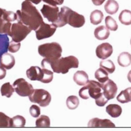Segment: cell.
<instances>
[{
  "mask_svg": "<svg viewBox=\"0 0 131 131\" xmlns=\"http://www.w3.org/2000/svg\"><path fill=\"white\" fill-rule=\"evenodd\" d=\"M100 68L105 70L108 73H113L115 70V66L111 60H105L104 59L100 63Z\"/></svg>",
  "mask_w": 131,
  "mask_h": 131,
  "instance_id": "cell-26",
  "label": "cell"
},
{
  "mask_svg": "<svg viewBox=\"0 0 131 131\" xmlns=\"http://www.w3.org/2000/svg\"><path fill=\"white\" fill-rule=\"evenodd\" d=\"M118 63L123 67H127L131 64V54L129 52L121 53L118 57Z\"/></svg>",
  "mask_w": 131,
  "mask_h": 131,
  "instance_id": "cell-21",
  "label": "cell"
},
{
  "mask_svg": "<svg viewBox=\"0 0 131 131\" xmlns=\"http://www.w3.org/2000/svg\"><path fill=\"white\" fill-rule=\"evenodd\" d=\"M73 81L78 85H85L89 81V75L85 71L78 70L74 73Z\"/></svg>",
  "mask_w": 131,
  "mask_h": 131,
  "instance_id": "cell-17",
  "label": "cell"
},
{
  "mask_svg": "<svg viewBox=\"0 0 131 131\" xmlns=\"http://www.w3.org/2000/svg\"><path fill=\"white\" fill-rule=\"evenodd\" d=\"M42 68L51 70L57 73H67L70 69H76L79 67V61L75 56L70 55L56 60H49L44 58L41 62Z\"/></svg>",
  "mask_w": 131,
  "mask_h": 131,
  "instance_id": "cell-2",
  "label": "cell"
},
{
  "mask_svg": "<svg viewBox=\"0 0 131 131\" xmlns=\"http://www.w3.org/2000/svg\"><path fill=\"white\" fill-rule=\"evenodd\" d=\"M119 21L125 25H131V11L129 10H123L118 17Z\"/></svg>",
  "mask_w": 131,
  "mask_h": 131,
  "instance_id": "cell-25",
  "label": "cell"
},
{
  "mask_svg": "<svg viewBox=\"0 0 131 131\" xmlns=\"http://www.w3.org/2000/svg\"><path fill=\"white\" fill-rule=\"evenodd\" d=\"M56 31V27L53 24H46L43 22L36 30V36L38 40H41L52 36Z\"/></svg>",
  "mask_w": 131,
  "mask_h": 131,
  "instance_id": "cell-11",
  "label": "cell"
},
{
  "mask_svg": "<svg viewBox=\"0 0 131 131\" xmlns=\"http://www.w3.org/2000/svg\"><path fill=\"white\" fill-rule=\"evenodd\" d=\"M62 52V47L59 43L52 42L41 44L38 47L40 55L49 60H56L61 58Z\"/></svg>",
  "mask_w": 131,
  "mask_h": 131,
  "instance_id": "cell-5",
  "label": "cell"
},
{
  "mask_svg": "<svg viewBox=\"0 0 131 131\" xmlns=\"http://www.w3.org/2000/svg\"><path fill=\"white\" fill-rule=\"evenodd\" d=\"M118 8H119L118 3L115 0H108L104 6L105 11L110 15L116 14L117 11L118 10Z\"/></svg>",
  "mask_w": 131,
  "mask_h": 131,
  "instance_id": "cell-22",
  "label": "cell"
},
{
  "mask_svg": "<svg viewBox=\"0 0 131 131\" xmlns=\"http://www.w3.org/2000/svg\"><path fill=\"white\" fill-rule=\"evenodd\" d=\"M117 100L121 104H126L131 101L129 89H126L123 91H122L117 96Z\"/></svg>",
  "mask_w": 131,
  "mask_h": 131,
  "instance_id": "cell-28",
  "label": "cell"
},
{
  "mask_svg": "<svg viewBox=\"0 0 131 131\" xmlns=\"http://www.w3.org/2000/svg\"><path fill=\"white\" fill-rule=\"evenodd\" d=\"M130 45H131V39H130Z\"/></svg>",
  "mask_w": 131,
  "mask_h": 131,
  "instance_id": "cell-43",
  "label": "cell"
},
{
  "mask_svg": "<svg viewBox=\"0 0 131 131\" xmlns=\"http://www.w3.org/2000/svg\"><path fill=\"white\" fill-rule=\"evenodd\" d=\"M94 36L99 40H107L110 36V31L105 26L100 25L95 29Z\"/></svg>",
  "mask_w": 131,
  "mask_h": 131,
  "instance_id": "cell-18",
  "label": "cell"
},
{
  "mask_svg": "<svg viewBox=\"0 0 131 131\" xmlns=\"http://www.w3.org/2000/svg\"><path fill=\"white\" fill-rule=\"evenodd\" d=\"M113 53V48L109 43H104L97 46L96 49V56L100 59H106Z\"/></svg>",
  "mask_w": 131,
  "mask_h": 131,
  "instance_id": "cell-13",
  "label": "cell"
},
{
  "mask_svg": "<svg viewBox=\"0 0 131 131\" xmlns=\"http://www.w3.org/2000/svg\"><path fill=\"white\" fill-rule=\"evenodd\" d=\"M14 65L15 59L11 54L6 52L2 55L1 60H0V66H2L6 70H10L14 67Z\"/></svg>",
  "mask_w": 131,
  "mask_h": 131,
  "instance_id": "cell-16",
  "label": "cell"
},
{
  "mask_svg": "<svg viewBox=\"0 0 131 131\" xmlns=\"http://www.w3.org/2000/svg\"><path fill=\"white\" fill-rule=\"evenodd\" d=\"M127 79H128V81L131 83V70L128 73V74H127Z\"/></svg>",
  "mask_w": 131,
  "mask_h": 131,
  "instance_id": "cell-41",
  "label": "cell"
},
{
  "mask_svg": "<svg viewBox=\"0 0 131 131\" xmlns=\"http://www.w3.org/2000/svg\"><path fill=\"white\" fill-rule=\"evenodd\" d=\"M79 90V96L84 100H88L89 98L97 99L100 97L103 94V86L104 83H100L96 81H88L85 85H83Z\"/></svg>",
  "mask_w": 131,
  "mask_h": 131,
  "instance_id": "cell-4",
  "label": "cell"
},
{
  "mask_svg": "<svg viewBox=\"0 0 131 131\" xmlns=\"http://www.w3.org/2000/svg\"><path fill=\"white\" fill-rule=\"evenodd\" d=\"M85 23V18L83 15L73 11L70 8L62 6L59 11V20L56 28H61L67 24L73 28H81Z\"/></svg>",
  "mask_w": 131,
  "mask_h": 131,
  "instance_id": "cell-3",
  "label": "cell"
},
{
  "mask_svg": "<svg viewBox=\"0 0 131 131\" xmlns=\"http://www.w3.org/2000/svg\"><path fill=\"white\" fill-rule=\"evenodd\" d=\"M10 41H9V37L7 34L0 33V60L3 54L8 51Z\"/></svg>",
  "mask_w": 131,
  "mask_h": 131,
  "instance_id": "cell-19",
  "label": "cell"
},
{
  "mask_svg": "<svg viewBox=\"0 0 131 131\" xmlns=\"http://www.w3.org/2000/svg\"><path fill=\"white\" fill-rule=\"evenodd\" d=\"M20 48H21V43H20L11 40L10 42V45H9L8 51L10 52H11V53H15V52H17L18 51H19Z\"/></svg>",
  "mask_w": 131,
  "mask_h": 131,
  "instance_id": "cell-34",
  "label": "cell"
},
{
  "mask_svg": "<svg viewBox=\"0 0 131 131\" xmlns=\"http://www.w3.org/2000/svg\"><path fill=\"white\" fill-rule=\"evenodd\" d=\"M25 118L21 115H16L10 118V127H24L25 125Z\"/></svg>",
  "mask_w": 131,
  "mask_h": 131,
  "instance_id": "cell-23",
  "label": "cell"
},
{
  "mask_svg": "<svg viewBox=\"0 0 131 131\" xmlns=\"http://www.w3.org/2000/svg\"><path fill=\"white\" fill-rule=\"evenodd\" d=\"M40 12L43 16V17L47 18L48 21L51 22L54 26L56 25L59 20V9L57 6H51V5L44 4L40 10Z\"/></svg>",
  "mask_w": 131,
  "mask_h": 131,
  "instance_id": "cell-9",
  "label": "cell"
},
{
  "mask_svg": "<svg viewBox=\"0 0 131 131\" xmlns=\"http://www.w3.org/2000/svg\"><path fill=\"white\" fill-rule=\"evenodd\" d=\"M29 100L32 103L38 104L40 107H47L50 104L51 96L44 89H33L32 92L29 96Z\"/></svg>",
  "mask_w": 131,
  "mask_h": 131,
  "instance_id": "cell-8",
  "label": "cell"
},
{
  "mask_svg": "<svg viewBox=\"0 0 131 131\" xmlns=\"http://www.w3.org/2000/svg\"><path fill=\"white\" fill-rule=\"evenodd\" d=\"M129 93H130V98H131V87L130 88H129Z\"/></svg>",
  "mask_w": 131,
  "mask_h": 131,
  "instance_id": "cell-42",
  "label": "cell"
},
{
  "mask_svg": "<svg viewBox=\"0 0 131 131\" xmlns=\"http://www.w3.org/2000/svg\"><path fill=\"white\" fill-rule=\"evenodd\" d=\"M29 112L33 118H38L40 115V108L39 106H36L35 104L32 105L29 108Z\"/></svg>",
  "mask_w": 131,
  "mask_h": 131,
  "instance_id": "cell-35",
  "label": "cell"
},
{
  "mask_svg": "<svg viewBox=\"0 0 131 131\" xmlns=\"http://www.w3.org/2000/svg\"><path fill=\"white\" fill-rule=\"evenodd\" d=\"M17 21H21L31 30H36L43 22V17L38 10L29 1H24L21 3V10H17Z\"/></svg>",
  "mask_w": 131,
  "mask_h": 131,
  "instance_id": "cell-1",
  "label": "cell"
},
{
  "mask_svg": "<svg viewBox=\"0 0 131 131\" xmlns=\"http://www.w3.org/2000/svg\"><path fill=\"white\" fill-rule=\"evenodd\" d=\"M107 113L112 118H118L122 114V107L118 104H110L106 107Z\"/></svg>",
  "mask_w": 131,
  "mask_h": 131,
  "instance_id": "cell-20",
  "label": "cell"
},
{
  "mask_svg": "<svg viewBox=\"0 0 131 131\" xmlns=\"http://www.w3.org/2000/svg\"><path fill=\"white\" fill-rule=\"evenodd\" d=\"M95 78L97 79V81L100 83H105L108 79V73L102 68L98 69L95 72Z\"/></svg>",
  "mask_w": 131,
  "mask_h": 131,
  "instance_id": "cell-29",
  "label": "cell"
},
{
  "mask_svg": "<svg viewBox=\"0 0 131 131\" xmlns=\"http://www.w3.org/2000/svg\"><path fill=\"white\" fill-rule=\"evenodd\" d=\"M42 1L51 6H58V5H62L64 2V0H42Z\"/></svg>",
  "mask_w": 131,
  "mask_h": 131,
  "instance_id": "cell-37",
  "label": "cell"
},
{
  "mask_svg": "<svg viewBox=\"0 0 131 131\" xmlns=\"http://www.w3.org/2000/svg\"><path fill=\"white\" fill-rule=\"evenodd\" d=\"M88 126L94 128H115V125L109 119H100L98 118H94L89 122Z\"/></svg>",
  "mask_w": 131,
  "mask_h": 131,
  "instance_id": "cell-14",
  "label": "cell"
},
{
  "mask_svg": "<svg viewBox=\"0 0 131 131\" xmlns=\"http://www.w3.org/2000/svg\"><path fill=\"white\" fill-rule=\"evenodd\" d=\"M13 86L15 89V92L22 97L29 96L33 91L32 85L29 82H27L24 78L17 79L14 82Z\"/></svg>",
  "mask_w": 131,
  "mask_h": 131,
  "instance_id": "cell-10",
  "label": "cell"
},
{
  "mask_svg": "<svg viewBox=\"0 0 131 131\" xmlns=\"http://www.w3.org/2000/svg\"><path fill=\"white\" fill-rule=\"evenodd\" d=\"M17 14L0 8V33L9 34L12 22L17 20Z\"/></svg>",
  "mask_w": 131,
  "mask_h": 131,
  "instance_id": "cell-7",
  "label": "cell"
},
{
  "mask_svg": "<svg viewBox=\"0 0 131 131\" xmlns=\"http://www.w3.org/2000/svg\"><path fill=\"white\" fill-rule=\"evenodd\" d=\"M105 24L107 29L111 31H116L118 29V24L115 20L111 16H107L105 18Z\"/></svg>",
  "mask_w": 131,
  "mask_h": 131,
  "instance_id": "cell-32",
  "label": "cell"
},
{
  "mask_svg": "<svg viewBox=\"0 0 131 131\" xmlns=\"http://www.w3.org/2000/svg\"><path fill=\"white\" fill-rule=\"evenodd\" d=\"M95 101H96V104L97 106H99V107H104L107 104V103L108 100L104 96V94H103L100 97L96 99Z\"/></svg>",
  "mask_w": 131,
  "mask_h": 131,
  "instance_id": "cell-36",
  "label": "cell"
},
{
  "mask_svg": "<svg viewBox=\"0 0 131 131\" xmlns=\"http://www.w3.org/2000/svg\"><path fill=\"white\" fill-rule=\"evenodd\" d=\"M118 91V87L116 84L111 79H108L105 83H104L103 86V92L104 96L109 100L114 99L116 96Z\"/></svg>",
  "mask_w": 131,
  "mask_h": 131,
  "instance_id": "cell-12",
  "label": "cell"
},
{
  "mask_svg": "<svg viewBox=\"0 0 131 131\" xmlns=\"http://www.w3.org/2000/svg\"><path fill=\"white\" fill-rule=\"evenodd\" d=\"M6 75V69L3 67H2V66H0V80L5 78Z\"/></svg>",
  "mask_w": 131,
  "mask_h": 131,
  "instance_id": "cell-38",
  "label": "cell"
},
{
  "mask_svg": "<svg viewBox=\"0 0 131 131\" xmlns=\"http://www.w3.org/2000/svg\"><path fill=\"white\" fill-rule=\"evenodd\" d=\"M14 91H15V89H14V86H12L9 82H6V83L3 84L1 87V95L6 96L7 98H10L12 96Z\"/></svg>",
  "mask_w": 131,
  "mask_h": 131,
  "instance_id": "cell-27",
  "label": "cell"
},
{
  "mask_svg": "<svg viewBox=\"0 0 131 131\" xmlns=\"http://www.w3.org/2000/svg\"><path fill=\"white\" fill-rule=\"evenodd\" d=\"M103 18H104V14L99 10H93L90 14V21H91V24L92 25L100 24Z\"/></svg>",
  "mask_w": 131,
  "mask_h": 131,
  "instance_id": "cell-24",
  "label": "cell"
},
{
  "mask_svg": "<svg viewBox=\"0 0 131 131\" xmlns=\"http://www.w3.org/2000/svg\"><path fill=\"white\" fill-rule=\"evenodd\" d=\"M31 31L32 30L29 28L24 25L22 22L17 21L16 23L12 24L10 31L9 32L8 36H11L12 40L20 43L25 39V37L31 32Z\"/></svg>",
  "mask_w": 131,
  "mask_h": 131,
  "instance_id": "cell-6",
  "label": "cell"
},
{
  "mask_svg": "<svg viewBox=\"0 0 131 131\" xmlns=\"http://www.w3.org/2000/svg\"><path fill=\"white\" fill-rule=\"evenodd\" d=\"M92 2L95 6H101L105 2V0H92Z\"/></svg>",
  "mask_w": 131,
  "mask_h": 131,
  "instance_id": "cell-39",
  "label": "cell"
},
{
  "mask_svg": "<svg viewBox=\"0 0 131 131\" xmlns=\"http://www.w3.org/2000/svg\"><path fill=\"white\" fill-rule=\"evenodd\" d=\"M26 1H29V2H31V3H32L34 4H39L42 1V0H26Z\"/></svg>",
  "mask_w": 131,
  "mask_h": 131,
  "instance_id": "cell-40",
  "label": "cell"
},
{
  "mask_svg": "<svg viewBox=\"0 0 131 131\" xmlns=\"http://www.w3.org/2000/svg\"><path fill=\"white\" fill-rule=\"evenodd\" d=\"M67 106L70 110L76 109L79 106V100L76 96H70L67 100Z\"/></svg>",
  "mask_w": 131,
  "mask_h": 131,
  "instance_id": "cell-31",
  "label": "cell"
},
{
  "mask_svg": "<svg viewBox=\"0 0 131 131\" xmlns=\"http://www.w3.org/2000/svg\"><path fill=\"white\" fill-rule=\"evenodd\" d=\"M36 127H40V128L49 127L50 126L49 117L46 115H40L36 121Z\"/></svg>",
  "mask_w": 131,
  "mask_h": 131,
  "instance_id": "cell-30",
  "label": "cell"
},
{
  "mask_svg": "<svg viewBox=\"0 0 131 131\" xmlns=\"http://www.w3.org/2000/svg\"><path fill=\"white\" fill-rule=\"evenodd\" d=\"M10 118L5 115L3 112H0V128L10 127Z\"/></svg>",
  "mask_w": 131,
  "mask_h": 131,
  "instance_id": "cell-33",
  "label": "cell"
},
{
  "mask_svg": "<svg viewBox=\"0 0 131 131\" xmlns=\"http://www.w3.org/2000/svg\"><path fill=\"white\" fill-rule=\"evenodd\" d=\"M26 75L31 81H42L43 78V69H40L39 67H31L26 71Z\"/></svg>",
  "mask_w": 131,
  "mask_h": 131,
  "instance_id": "cell-15",
  "label": "cell"
}]
</instances>
